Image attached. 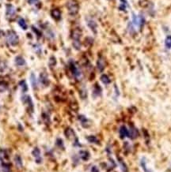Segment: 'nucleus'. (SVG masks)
<instances>
[{"mask_svg": "<svg viewBox=\"0 0 171 172\" xmlns=\"http://www.w3.org/2000/svg\"><path fill=\"white\" fill-rule=\"evenodd\" d=\"M81 42L80 41H78V40H76V41H73V47L76 50H80L81 48Z\"/></svg>", "mask_w": 171, "mask_h": 172, "instance_id": "nucleus-27", "label": "nucleus"}, {"mask_svg": "<svg viewBox=\"0 0 171 172\" xmlns=\"http://www.w3.org/2000/svg\"><path fill=\"white\" fill-rule=\"evenodd\" d=\"M40 80H41V82L42 83V85H44V86L49 85V78H48V76H47L46 73H41Z\"/></svg>", "mask_w": 171, "mask_h": 172, "instance_id": "nucleus-17", "label": "nucleus"}, {"mask_svg": "<svg viewBox=\"0 0 171 172\" xmlns=\"http://www.w3.org/2000/svg\"><path fill=\"white\" fill-rule=\"evenodd\" d=\"M144 23V17L142 15H136V14H132V23L129 25V29L132 30V29H140L142 25Z\"/></svg>", "mask_w": 171, "mask_h": 172, "instance_id": "nucleus-1", "label": "nucleus"}, {"mask_svg": "<svg viewBox=\"0 0 171 172\" xmlns=\"http://www.w3.org/2000/svg\"><path fill=\"white\" fill-rule=\"evenodd\" d=\"M79 156H80V158L82 159V160H84V161H87L89 158H90V152L87 150H81L79 152Z\"/></svg>", "mask_w": 171, "mask_h": 172, "instance_id": "nucleus-10", "label": "nucleus"}, {"mask_svg": "<svg viewBox=\"0 0 171 172\" xmlns=\"http://www.w3.org/2000/svg\"><path fill=\"white\" fill-rule=\"evenodd\" d=\"M118 161H119L120 167V169H121L122 172H128V166L126 165V164H125V161L123 160L122 159H119Z\"/></svg>", "mask_w": 171, "mask_h": 172, "instance_id": "nucleus-19", "label": "nucleus"}, {"mask_svg": "<svg viewBox=\"0 0 171 172\" xmlns=\"http://www.w3.org/2000/svg\"><path fill=\"white\" fill-rule=\"evenodd\" d=\"M23 102H24L25 104H27L29 108H31L32 110H33V101H32V99H31V97L29 96H25L24 99H23Z\"/></svg>", "mask_w": 171, "mask_h": 172, "instance_id": "nucleus-15", "label": "nucleus"}, {"mask_svg": "<svg viewBox=\"0 0 171 172\" xmlns=\"http://www.w3.org/2000/svg\"><path fill=\"white\" fill-rule=\"evenodd\" d=\"M39 0H28V3H30V5H34L36 3H38Z\"/></svg>", "mask_w": 171, "mask_h": 172, "instance_id": "nucleus-31", "label": "nucleus"}, {"mask_svg": "<svg viewBox=\"0 0 171 172\" xmlns=\"http://www.w3.org/2000/svg\"><path fill=\"white\" fill-rule=\"evenodd\" d=\"M20 86L22 87V91L23 92H26L27 91V89H28V86H27V84H26V82L25 81H22L21 82H20Z\"/></svg>", "mask_w": 171, "mask_h": 172, "instance_id": "nucleus-29", "label": "nucleus"}, {"mask_svg": "<svg viewBox=\"0 0 171 172\" xmlns=\"http://www.w3.org/2000/svg\"><path fill=\"white\" fill-rule=\"evenodd\" d=\"M165 45L167 48H171V36H166L165 40Z\"/></svg>", "mask_w": 171, "mask_h": 172, "instance_id": "nucleus-26", "label": "nucleus"}, {"mask_svg": "<svg viewBox=\"0 0 171 172\" xmlns=\"http://www.w3.org/2000/svg\"><path fill=\"white\" fill-rule=\"evenodd\" d=\"M101 93V87H99L98 85L95 86L94 89V92H93V94H96V96H99Z\"/></svg>", "mask_w": 171, "mask_h": 172, "instance_id": "nucleus-28", "label": "nucleus"}, {"mask_svg": "<svg viewBox=\"0 0 171 172\" xmlns=\"http://www.w3.org/2000/svg\"><path fill=\"white\" fill-rule=\"evenodd\" d=\"M90 172H99V169H98L97 166H93V167H91Z\"/></svg>", "mask_w": 171, "mask_h": 172, "instance_id": "nucleus-30", "label": "nucleus"}, {"mask_svg": "<svg viewBox=\"0 0 171 172\" xmlns=\"http://www.w3.org/2000/svg\"><path fill=\"white\" fill-rule=\"evenodd\" d=\"M87 25L90 28L91 31L94 33H97V30H98V24L96 23L94 20L93 19H87Z\"/></svg>", "mask_w": 171, "mask_h": 172, "instance_id": "nucleus-8", "label": "nucleus"}, {"mask_svg": "<svg viewBox=\"0 0 171 172\" xmlns=\"http://www.w3.org/2000/svg\"><path fill=\"white\" fill-rule=\"evenodd\" d=\"M15 63L18 66H23L25 65V60L22 56H17L15 58Z\"/></svg>", "mask_w": 171, "mask_h": 172, "instance_id": "nucleus-16", "label": "nucleus"}, {"mask_svg": "<svg viewBox=\"0 0 171 172\" xmlns=\"http://www.w3.org/2000/svg\"><path fill=\"white\" fill-rule=\"evenodd\" d=\"M119 134L120 138L130 137V130L125 127V126H122V127H120Z\"/></svg>", "mask_w": 171, "mask_h": 172, "instance_id": "nucleus-6", "label": "nucleus"}, {"mask_svg": "<svg viewBox=\"0 0 171 172\" xmlns=\"http://www.w3.org/2000/svg\"><path fill=\"white\" fill-rule=\"evenodd\" d=\"M82 33L80 32V30L78 29H76L73 30V32H72V34H71V37H72V41H76V40H78V41H80V37H81Z\"/></svg>", "mask_w": 171, "mask_h": 172, "instance_id": "nucleus-13", "label": "nucleus"}, {"mask_svg": "<svg viewBox=\"0 0 171 172\" xmlns=\"http://www.w3.org/2000/svg\"><path fill=\"white\" fill-rule=\"evenodd\" d=\"M14 164H15V166L17 167V168H18V169H22V167H23L22 159L19 155H16L15 157H14Z\"/></svg>", "mask_w": 171, "mask_h": 172, "instance_id": "nucleus-11", "label": "nucleus"}, {"mask_svg": "<svg viewBox=\"0 0 171 172\" xmlns=\"http://www.w3.org/2000/svg\"><path fill=\"white\" fill-rule=\"evenodd\" d=\"M140 167H142V169L144 170V172H152L151 170L147 167V160H146L145 158L141 159V160H140Z\"/></svg>", "mask_w": 171, "mask_h": 172, "instance_id": "nucleus-12", "label": "nucleus"}, {"mask_svg": "<svg viewBox=\"0 0 171 172\" xmlns=\"http://www.w3.org/2000/svg\"><path fill=\"white\" fill-rule=\"evenodd\" d=\"M105 66H106V63H105L103 58L100 57L98 59V62H97V67H98L99 72H102L105 69Z\"/></svg>", "mask_w": 171, "mask_h": 172, "instance_id": "nucleus-9", "label": "nucleus"}, {"mask_svg": "<svg viewBox=\"0 0 171 172\" xmlns=\"http://www.w3.org/2000/svg\"><path fill=\"white\" fill-rule=\"evenodd\" d=\"M79 121H80V122L82 123V125L83 126V127H87V124H88V119H87L86 117H85L84 115H80L79 117Z\"/></svg>", "mask_w": 171, "mask_h": 172, "instance_id": "nucleus-22", "label": "nucleus"}, {"mask_svg": "<svg viewBox=\"0 0 171 172\" xmlns=\"http://www.w3.org/2000/svg\"><path fill=\"white\" fill-rule=\"evenodd\" d=\"M16 14V10L14 6L11 4H7L6 7V16L8 19L12 18Z\"/></svg>", "mask_w": 171, "mask_h": 172, "instance_id": "nucleus-5", "label": "nucleus"}, {"mask_svg": "<svg viewBox=\"0 0 171 172\" xmlns=\"http://www.w3.org/2000/svg\"><path fill=\"white\" fill-rule=\"evenodd\" d=\"M70 70H71V73H72V74L76 79H81L82 78V71L81 70L79 69V66L76 64L75 62H70Z\"/></svg>", "mask_w": 171, "mask_h": 172, "instance_id": "nucleus-4", "label": "nucleus"}, {"mask_svg": "<svg viewBox=\"0 0 171 172\" xmlns=\"http://www.w3.org/2000/svg\"><path fill=\"white\" fill-rule=\"evenodd\" d=\"M56 145L58 148H61V149H64V143L62 139H60V138H58L56 141Z\"/></svg>", "mask_w": 171, "mask_h": 172, "instance_id": "nucleus-25", "label": "nucleus"}, {"mask_svg": "<svg viewBox=\"0 0 171 172\" xmlns=\"http://www.w3.org/2000/svg\"><path fill=\"white\" fill-rule=\"evenodd\" d=\"M67 8H68V13L71 15H75L79 12V3L75 0H69L67 3Z\"/></svg>", "mask_w": 171, "mask_h": 172, "instance_id": "nucleus-2", "label": "nucleus"}, {"mask_svg": "<svg viewBox=\"0 0 171 172\" xmlns=\"http://www.w3.org/2000/svg\"><path fill=\"white\" fill-rule=\"evenodd\" d=\"M87 140H88L89 142L93 143V144H99V141L95 136H89V137H87Z\"/></svg>", "mask_w": 171, "mask_h": 172, "instance_id": "nucleus-24", "label": "nucleus"}, {"mask_svg": "<svg viewBox=\"0 0 171 172\" xmlns=\"http://www.w3.org/2000/svg\"><path fill=\"white\" fill-rule=\"evenodd\" d=\"M6 40L7 42L11 46L14 47L18 43V36L17 35V33L13 30H10L7 32L6 34Z\"/></svg>", "mask_w": 171, "mask_h": 172, "instance_id": "nucleus-3", "label": "nucleus"}, {"mask_svg": "<svg viewBox=\"0 0 171 172\" xmlns=\"http://www.w3.org/2000/svg\"><path fill=\"white\" fill-rule=\"evenodd\" d=\"M30 81H31L32 86H33L34 89H36L37 86V78H36L35 74L33 73H32L31 75H30Z\"/></svg>", "mask_w": 171, "mask_h": 172, "instance_id": "nucleus-21", "label": "nucleus"}, {"mask_svg": "<svg viewBox=\"0 0 171 172\" xmlns=\"http://www.w3.org/2000/svg\"><path fill=\"white\" fill-rule=\"evenodd\" d=\"M139 136V132L138 130L135 128V127H133L132 130L130 131V137L131 138H136V137Z\"/></svg>", "mask_w": 171, "mask_h": 172, "instance_id": "nucleus-23", "label": "nucleus"}, {"mask_svg": "<svg viewBox=\"0 0 171 172\" xmlns=\"http://www.w3.org/2000/svg\"><path fill=\"white\" fill-rule=\"evenodd\" d=\"M101 81L102 83L105 84V85H109L111 82V80L109 78V76L106 75V74H102V75L101 76Z\"/></svg>", "mask_w": 171, "mask_h": 172, "instance_id": "nucleus-20", "label": "nucleus"}, {"mask_svg": "<svg viewBox=\"0 0 171 172\" xmlns=\"http://www.w3.org/2000/svg\"><path fill=\"white\" fill-rule=\"evenodd\" d=\"M51 15L55 20H60L61 18V12L58 9H54L51 11Z\"/></svg>", "mask_w": 171, "mask_h": 172, "instance_id": "nucleus-14", "label": "nucleus"}, {"mask_svg": "<svg viewBox=\"0 0 171 172\" xmlns=\"http://www.w3.org/2000/svg\"><path fill=\"white\" fill-rule=\"evenodd\" d=\"M32 154H33V156L35 157L36 163L41 164V162H42V158H41V150L39 149V148H37V147H36V148L33 150V152H32Z\"/></svg>", "mask_w": 171, "mask_h": 172, "instance_id": "nucleus-7", "label": "nucleus"}, {"mask_svg": "<svg viewBox=\"0 0 171 172\" xmlns=\"http://www.w3.org/2000/svg\"><path fill=\"white\" fill-rule=\"evenodd\" d=\"M18 25L20 27L22 28V29L26 30L28 28V25L26 24V22L25 21L24 18H22V17H19L18 20Z\"/></svg>", "mask_w": 171, "mask_h": 172, "instance_id": "nucleus-18", "label": "nucleus"}]
</instances>
